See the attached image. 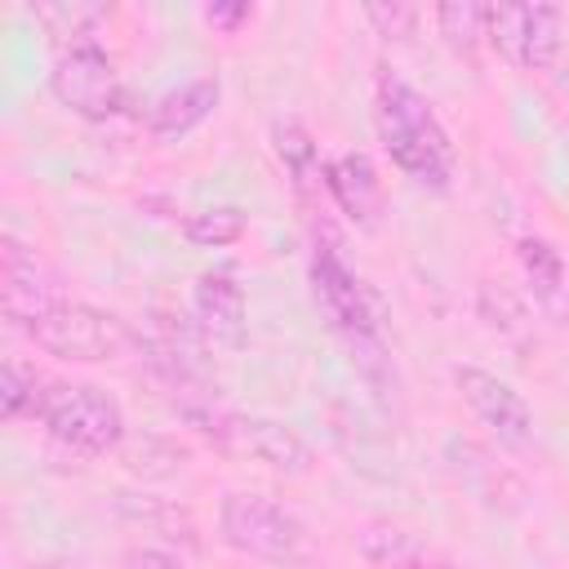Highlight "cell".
I'll use <instances>...</instances> for the list:
<instances>
[{"label":"cell","instance_id":"7402d4cb","mask_svg":"<svg viewBox=\"0 0 569 569\" xmlns=\"http://www.w3.org/2000/svg\"><path fill=\"white\" fill-rule=\"evenodd\" d=\"M120 569H187V565L173 551H164V547H133L120 560Z\"/></svg>","mask_w":569,"mask_h":569},{"label":"cell","instance_id":"5bb4252c","mask_svg":"<svg viewBox=\"0 0 569 569\" xmlns=\"http://www.w3.org/2000/svg\"><path fill=\"white\" fill-rule=\"evenodd\" d=\"M218 98H222V80H218V76H196V80H182V84L164 89V93L151 102V111H147L151 138H164V142H169V138L191 133L196 124H204V120L213 116Z\"/></svg>","mask_w":569,"mask_h":569},{"label":"cell","instance_id":"9c48e42d","mask_svg":"<svg viewBox=\"0 0 569 569\" xmlns=\"http://www.w3.org/2000/svg\"><path fill=\"white\" fill-rule=\"evenodd\" d=\"M58 302H62V293H58L53 276L44 271L40 253L31 244H22L18 236H4L0 240V311H4V320L27 329Z\"/></svg>","mask_w":569,"mask_h":569},{"label":"cell","instance_id":"30bf717a","mask_svg":"<svg viewBox=\"0 0 569 569\" xmlns=\"http://www.w3.org/2000/svg\"><path fill=\"white\" fill-rule=\"evenodd\" d=\"M191 316L209 347L240 351L244 342V289L231 267H213L191 289Z\"/></svg>","mask_w":569,"mask_h":569},{"label":"cell","instance_id":"d6986e66","mask_svg":"<svg viewBox=\"0 0 569 569\" xmlns=\"http://www.w3.org/2000/svg\"><path fill=\"white\" fill-rule=\"evenodd\" d=\"M436 31L445 36V44L453 53H476V44L485 40V4H471V0H453V4H440L436 9Z\"/></svg>","mask_w":569,"mask_h":569},{"label":"cell","instance_id":"5b68a950","mask_svg":"<svg viewBox=\"0 0 569 569\" xmlns=\"http://www.w3.org/2000/svg\"><path fill=\"white\" fill-rule=\"evenodd\" d=\"M218 533L231 551L267 560V565H298L307 556L302 520L289 507H280L253 489H236L218 502Z\"/></svg>","mask_w":569,"mask_h":569},{"label":"cell","instance_id":"ba28073f","mask_svg":"<svg viewBox=\"0 0 569 569\" xmlns=\"http://www.w3.org/2000/svg\"><path fill=\"white\" fill-rule=\"evenodd\" d=\"M453 387L467 400V409L498 436V445H511V449L529 445L533 409L525 405V396L507 378H498V373H489L480 365H453Z\"/></svg>","mask_w":569,"mask_h":569},{"label":"cell","instance_id":"7a4b0ae2","mask_svg":"<svg viewBox=\"0 0 569 569\" xmlns=\"http://www.w3.org/2000/svg\"><path fill=\"white\" fill-rule=\"evenodd\" d=\"M311 293L325 320L351 338L356 347H378L382 333V298L369 289V280L342 258V244L329 227L316 231L311 240Z\"/></svg>","mask_w":569,"mask_h":569},{"label":"cell","instance_id":"e0dca14e","mask_svg":"<svg viewBox=\"0 0 569 569\" xmlns=\"http://www.w3.org/2000/svg\"><path fill=\"white\" fill-rule=\"evenodd\" d=\"M249 218L240 204H209V209H196L182 218V236L196 244V249H222V244H236L244 236Z\"/></svg>","mask_w":569,"mask_h":569},{"label":"cell","instance_id":"7c38bea8","mask_svg":"<svg viewBox=\"0 0 569 569\" xmlns=\"http://www.w3.org/2000/svg\"><path fill=\"white\" fill-rule=\"evenodd\" d=\"M445 458H449V471L458 476V485L467 489V493H476L485 507H493V511H520L525 507V485H520V476H511L489 449H480L476 440H449V449H445Z\"/></svg>","mask_w":569,"mask_h":569},{"label":"cell","instance_id":"603a6c76","mask_svg":"<svg viewBox=\"0 0 569 569\" xmlns=\"http://www.w3.org/2000/svg\"><path fill=\"white\" fill-rule=\"evenodd\" d=\"M249 18H253L249 4H209V9H204V22H213V27H222V31H236V27L249 22Z\"/></svg>","mask_w":569,"mask_h":569},{"label":"cell","instance_id":"2e32d148","mask_svg":"<svg viewBox=\"0 0 569 569\" xmlns=\"http://www.w3.org/2000/svg\"><path fill=\"white\" fill-rule=\"evenodd\" d=\"M271 147H276V160L284 164L293 191H298L302 200H311V196L325 187V160H320V147H316V138L307 133V124L293 120V116L271 120Z\"/></svg>","mask_w":569,"mask_h":569},{"label":"cell","instance_id":"6da1fadb","mask_svg":"<svg viewBox=\"0 0 569 569\" xmlns=\"http://www.w3.org/2000/svg\"><path fill=\"white\" fill-rule=\"evenodd\" d=\"M373 124H378L382 151L405 178L431 191H445L453 182V142L436 107L396 71H382L373 84Z\"/></svg>","mask_w":569,"mask_h":569},{"label":"cell","instance_id":"3957f363","mask_svg":"<svg viewBox=\"0 0 569 569\" xmlns=\"http://www.w3.org/2000/svg\"><path fill=\"white\" fill-rule=\"evenodd\" d=\"M44 356H58V360H76V365H102V360H120L129 356L142 338L116 316V311H102L93 302H76V298H62L58 307H49L36 325L22 329Z\"/></svg>","mask_w":569,"mask_h":569},{"label":"cell","instance_id":"44dd1931","mask_svg":"<svg viewBox=\"0 0 569 569\" xmlns=\"http://www.w3.org/2000/svg\"><path fill=\"white\" fill-rule=\"evenodd\" d=\"M365 18H369V27L382 36V40H409L413 31H418V9L413 4H400V0H391V4H365Z\"/></svg>","mask_w":569,"mask_h":569},{"label":"cell","instance_id":"ffe728a7","mask_svg":"<svg viewBox=\"0 0 569 569\" xmlns=\"http://www.w3.org/2000/svg\"><path fill=\"white\" fill-rule=\"evenodd\" d=\"M44 382L49 378H40L36 369H22L18 360H4V369H0V413L4 418H36Z\"/></svg>","mask_w":569,"mask_h":569},{"label":"cell","instance_id":"9a60e30c","mask_svg":"<svg viewBox=\"0 0 569 569\" xmlns=\"http://www.w3.org/2000/svg\"><path fill=\"white\" fill-rule=\"evenodd\" d=\"M325 191L356 227H373L382 213V182L365 151H342L325 160Z\"/></svg>","mask_w":569,"mask_h":569},{"label":"cell","instance_id":"52a82bcc","mask_svg":"<svg viewBox=\"0 0 569 569\" xmlns=\"http://www.w3.org/2000/svg\"><path fill=\"white\" fill-rule=\"evenodd\" d=\"M49 89L80 120H116L124 111V80L102 44L58 49L49 67Z\"/></svg>","mask_w":569,"mask_h":569},{"label":"cell","instance_id":"8992f818","mask_svg":"<svg viewBox=\"0 0 569 569\" xmlns=\"http://www.w3.org/2000/svg\"><path fill=\"white\" fill-rule=\"evenodd\" d=\"M485 44L520 71H547L565 49V13L556 4H485Z\"/></svg>","mask_w":569,"mask_h":569},{"label":"cell","instance_id":"277c9868","mask_svg":"<svg viewBox=\"0 0 569 569\" xmlns=\"http://www.w3.org/2000/svg\"><path fill=\"white\" fill-rule=\"evenodd\" d=\"M36 418L44 422V431L58 445L89 453V458L116 453L124 445V409L107 391L84 387V382H53L49 378L40 391Z\"/></svg>","mask_w":569,"mask_h":569},{"label":"cell","instance_id":"ac0fdd59","mask_svg":"<svg viewBox=\"0 0 569 569\" xmlns=\"http://www.w3.org/2000/svg\"><path fill=\"white\" fill-rule=\"evenodd\" d=\"M98 18H102L98 4H40V9H36V22H40L53 40H62V49H71V44H93L89 36H93Z\"/></svg>","mask_w":569,"mask_h":569},{"label":"cell","instance_id":"8fae6325","mask_svg":"<svg viewBox=\"0 0 569 569\" xmlns=\"http://www.w3.org/2000/svg\"><path fill=\"white\" fill-rule=\"evenodd\" d=\"M356 551L369 569H458L436 542L396 520H365L356 533Z\"/></svg>","mask_w":569,"mask_h":569},{"label":"cell","instance_id":"4fadbf2b","mask_svg":"<svg viewBox=\"0 0 569 569\" xmlns=\"http://www.w3.org/2000/svg\"><path fill=\"white\" fill-rule=\"evenodd\" d=\"M516 262L525 276L529 298L551 316L556 325H569V262L547 236H520L516 240Z\"/></svg>","mask_w":569,"mask_h":569}]
</instances>
